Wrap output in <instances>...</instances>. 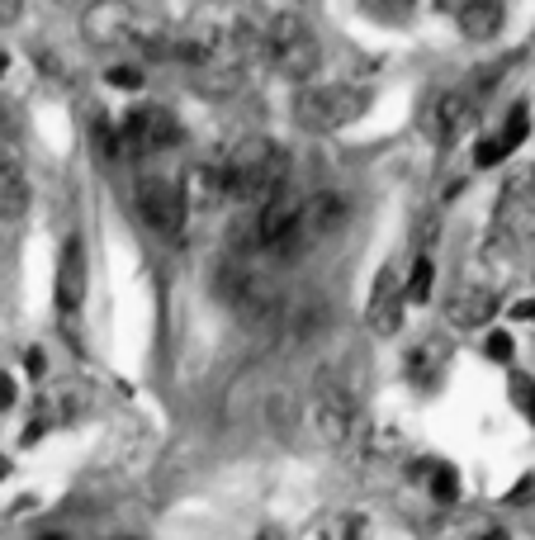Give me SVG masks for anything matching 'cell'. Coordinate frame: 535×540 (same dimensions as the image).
I'll return each instance as SVG.
<instances>
[{"instance_id":"30","label":"cell","mask_w":535,"mask_h":540,"mask_svg":"<svg viewBox=\"0 0 535 540\" xmlns=\"http://www.w3.org/2000/svg\"><path fill=\"white\" fill-rule=\"evenodd\" d=\"M341 540H360V517H346L341 522Z\"/></svg>"},{"instance_id":"36","label":"cell","mask_w":535,"mask_h":540,"mask_svg":"<svg viewBox=\"0 0 535 540\" xmlns=\"http://www.w3.org/2000/svg\"><path fill=\"white\" fill-rule=\"evenodd\" d=\"M43 540H67V536H43Z\"/></svg>"},{"instance_id":"1","label":"cell","mask_w":535,"mask_h":540,"mask_svg":"<svg viewBox=\"0 0 535 540\" xmlns=\"http://www.w3.org/2000/svg\"><path fill=\"white\" fill-rule=\"evenodd\" d=\"M251 48L266 57L270 72L289 76V81H308L322 62V43L299 10H256Z\"/></svg>"},{"instance_id":"35","label":"cell","mask_w":535,"mask_h":540,"mask_svg":"<svg viewBox=\"0 0 535 540\" xmlns=\"http://www.w3.org/2000/svg\"><path fill=\"white\" fill-rule=\"evenodd\" d=\"M483 540H507V536H502V531H493V536H483Z\"/></svg>"},{"instance_id":"33","label":"cell","mask_w":535,"mask_h":540,"mask_svg":"<svg viewBox=\"0 0 535 540\" xmlns=\"http://www.w3.org/2000/svg\"><path fill=\"white\" fill-rule=\"evenodd\" d=\"M5 67H10V57H5V53H0V76H5Z\"/></svg>"},{"instance_id":"34","label":"cell","mask_w":535,"mask_h":540,"mask_svg":"<svg viewBox=\"0 0 535 540\" xmlns=\"http://www.w3.org/2000/svg\"><path fill=\"white\" fill-rule=\"evenodd\" d=\"M0 138H5V105H0Z\"/></svg>"},{"instance_id":"14","label":"cell","mask_w":535,"mask_h":540,"mask_svg":"<svg viewBox=\"0 0 535 540\" xmlns=\"http://www.w3.org/2000/svg\"><path fill=\"white\" fill-rule=\"evenodd\" d=\"M498 318V294H488V289H455L446 304V323L450 327H488Z\"/></svg>"},{"instance_id":"19","label":"cell","mask_w":535,"mask_h":540,"mask_svg":"<svg viewBox=\"0 0 535 540\" xmlns=\"http://www.w3.org/2000/svg\"><path fill=\"white\" fill-rule=\"evenodd\" d=\"M266 417L275 422V432H280V436L294 432V417H299V408H294V394H289V389H275V394L266 398Z\"/></svg>"},{"instance_id":"21","label":"cell","mask_w":535,"mask_h":540,"mask_svg":"<svg viewBox=\"0 0 535 540\" xmlns=\"http://www.w3.org/2000/svg\"><path fill=\"white\" fill-rule=\"evenodd\" d=\"M512 398H517V403H521V413H526V417H531V422H535V384H531V379H526V375H517V379H512Z\"/></svg>"},{"instance_id":"7","label":"cell","mask_w":535,"mask_h":540,"mask_svg":"<svg viewBox=\"0 0 535 540\" xmlns=\"http://www.w3.org/2000/svg\"><path fill=\"white\" fill-rule=\"evenodd\" d=\"M138 214L157 237H180L185 228V195H180V180L171 176H143L138 180Z\"/></svg>"},{"instance_id":"10","label":"cell","mask_w":535,"mask_h":540,"mask_svg":"<svg viewBox=\"0 0 535 540\" xmlns=\"http://www.w3.org/2000/svg\"><path fill=\"white\" fill-rule=\"evenodd\" d=\"M57 313L62 318H72L81 299H86V242L81 237H67L62 242V256H57Z\"/></svg>"},{"instance_id":"15","label":"cell","mask_w":535,"mask_h":540,"mask_svg":"<svg viewBox=\"0 0 535 540\" xmlns=\"http://www.w3.org/2000/svg\"><path fill=\"white\" fill-rule=\"evenodd\" d=\"M455 24H460L464 38L483 43V38H493L507 24V10L498 0H464V5H455Z\"/></svg>"},{"instance_id":"23","label":"cell","mask_w":535,"mask_h":540,"mask_svg":"<svg viewBox=\"0 0 535 540\" xmlns=\"http://www.w3.org/2000/svg\"><path fill=\"white\" fill-rule=\"evenodd\" d=\"M105 81L109 86H119V90H138L143 86V72H138V67H109Z\"/></svg>"},{"instance_id":"8","label":"cell","mask_w":535,"mask_h":540,"mask_svg":"<svg viewBox=\"0 0 535 540\" xmlns=\"http://www.w3.org/2000/svg\"><path fill=\"white\" fill-rule=\"evenodd\" d=\"M299 214H304V195H299L294 185L280 190L275 199H266V204H261V214H256V247H261L266 256H275L289 237H294Z\"/></svg>"},{"instance_id":"32","label":"cell","mask_w":535,"mask_h":540,"mask_svg":"<svg viewBox=\"0 0 535 540\" xmlns=\"http://www.w3.org/2000/svg\"><path fill=\"white\" fill-rule=\"evenodd\" d=\"M10 479V455H0V484Z\"/></svg>"},{"instance_id":"2","label":"cell","mask_w":535,"mask_h":540,"mask_svg":"<svg viewBox=\"0 0 535 540\" xmlns=\"http://www.w3.org/2000/svg\"><path fill=\"white\" fill-rule=\"evenodd\" d=\"M223 176V195L237 204H266L280 190H289V152L275 138H251V143L232 147V157L218 166Z\"/></svg>"},{"instance_id":"11","label":"cell","mask_w":535,"mask_h":540,"mask_svg":"<svg viewBox=\"0 0 535 540\" xmlns=\"http://www.w3.org/2000/svg\"><path fill=\"white\" fill-rule=\"evenodd\" d=\"M403 308H408V299H403L398 275H393V270H379V275H375V294H370V304H365V323H370V332L393 337V332L403 327Z\"/></svg>"},{"instance_id":"25","label":"cell","mask_w":535,"mask_h":540,"mask_svg":"<svg viewBox=\"0 0 535 540\" xmlns=\"http://www.w3.org/2000/svg\"><path fill=\"white\" fill-rule=\"evenodd\" d=\"M24 370H29V379L48 375V356H43V346H29V351H24Z\"/></svg>"},{"instance_id":"29","label":"cell","mask_w":535,"mask_h":540,"mask_svg":"<svg viewBox=\"0 0 535 540\" xmlns=\"http://www.w3.org/2000/svg\"><path fill=\"white\" fill-rule=\"evenodd\" d=\"M19 19V0H0V24H15Z\"/></svg>"},{"instance_id":"16","label":"cell","mask_w":535,"mask_h":540,"mask_svg":"<svg viewBox=\"0 0 535 540\" xmlns=\"http://www.w3.org/2000/svg\"><path fill=\"white\" fill-rule=\"evenodd\" d=\"M180 195H185V214H190V209L204 214V209H214L218 199H228V195H223V176H218V166H209V162H199V166L185 171Z\"/></svg>"},{"instance_id":"4","label":"cell","mask_w":535,"mask_h":540,"mask_svg":"<svg viewBox=\"0 0 535 540\" xmlns=\"http://www.w3.org/2000/svg\"><path fill=\"white\" fill-rule=\"evenodd\" d=\"M365 114V90L356 86H304L294 100V119L313 133H337Z\"/></svg>"},{"instance_id":"28","label":"cell","mask_w":535,"mask_h":540,"mask_svg":"<svg viewBox=\"0 0 535 540\" xmlns=\"http://www.w3.org/2000/svg\"><path fill=\"white\" fill-rule=\"evenodd\" d=\"M531 493H535V474H526V479H521V488H512L507 498H512V503H521V498H531Z\"/></svg>"},{"instance_id":"22","label":"cell","mask_w":535,"mask_h":540,"mask_svg":"<svg viewBox=\"0 0 535 540\" xmlns=\"http://www.w3.org/2000/svg\"><path fill=\"white\" fill-rule=\"evenodd\" d=\"M498 162H507V157H502V147H498V138H483V143L474 147V166L488 171V166H498Z\"/></svg>"},{"instance_id":"27","label":"cell","mask_w":535,"mask_h":540,"mask_svg":"<svg viewBox=\"0 0 535 540\" xmlns=\"http://www.w3.org/2000/svg\"><path fill=\"white\" fill-rule=\"evenodd\" d=\"M512 318H521V323H535V299H521V304H512Z\"/></svg>"},{"instance_id":"24","label":"cell","mask_w":535,"mask_h":540,"mask_svg":"<svg viewBox=\"0 0 535 540\" xmlns=\"http://www.w3.org/2000/svg\"><path fill=\"white\" fill-rule=\"evenodd\" d=\"M512 351H517V346H512L507 332H488V356L493 360H512Z\"/></svg>"},{"instance_id":"18","label":"cell","mask_w":535,"mask_h":540,"mask_svg":"<svg viewBox=\"0 0 535 540\" xmlns=\"http://www.w3.org/2000/svg\"><path fill=\"white\" fill-rule=\"evenodd\" d=\"M526 133H531V114H526V105H517L512 114H507V124L493 133V138H498V147H502V157H512V152L526 143Z\"/></svg>"},{"instance_id":"5","label":"cell","mask_w":535,"mask_h":540,"mask_svg":"<svg viewBox=\"0 0 535 540\" xmlns=\"http://www.w3.org/2000/svg\"><path fill=\"white\" fill-rule=\"evenodd\" d=\"M356 394L346 389V384H337V379H318V389H313V427H318V436L327 441L332 450H346L351 441H356Z\"/></svg>"},{"instance_id":"9","label":"cell","mask_w":535,"mask_h":540,"mask_svg":"<svg viewBox=\"0 0 535 540\" xmlns=\"http://www.w3.org/2000/svg\"><path fill=\"white\" fill-rule=\"evenodd\" d=\"M474 109H479V100H474L464 86L436 90V95H431V105L422 109V128H427L431 143H450V138H455L469 119H474Z\"/></svg>"},{"instance_id":"17","label":"cell","mask_w":535,"mask_h":540,"mask_svg":"<svg viewBox=\"0 0 535 540\" xmlns=\"http://www.w3.org/2000/svg\"><path fill=\"white\" fill-rule=\"evenodd\" d=\"M431 285H436V261H431L427 252H417V261H412V270H408V280H403V299H408V304H427Z\"/></svg>"},{"instance_id":"3","label":"cell","mask_w":535,"mask_h":540,"mask_svg":"<svg viewBox=\"0 0 535 540\" xmlns=\"http://www.w3.org/2000/svg\"><path fill=\"white\" fill-rule=\"evenodd\" d=\"M346 223H351V199L337 195V190H318V195H304V214H299V228L289 237L285 247H280V261H294V256L313 252L322 242H332L337 233H346Z\"/></svg>"},{"instance_id":"6","label":"cell","mask_w":535,"mask_h":540,"mask_svg":"<svg viewBox=\"0 0 535 540\" xmlns=\"http://www.w3.org/2000/svg\"><path fill=\"white\" fill-rule=\"evenodd\" d=\"M114 138H119V162H124V157H147V152H166V147H176L180 143V124L171 119V109L143 105L114 128Z\"/></svg>"},{"instance_id":"31","label":"cell","mask_w":535,"mask_h":540,"mask_svg":"<svg viewBox=\"0 0 535 540\" xmlns=\"http://www.w3.org/2000/svg\"><path fill=\"white\" fill-rule=\"evenodd\" d=\"M256 540H285V531H275V526H266V531H261Z\"/></svg>"},{"instance_id":"26","label":"cell","mask_w":535,"mask_h":540,"mask_svg":"<svg viewBox=\"0 0 535 540\" xmlns=\"http://www.w3.org/2000/svg\"><path fill=\"white\" fill-rule=\"evenodd\" d=\"M5 408H15V379L10 375H0V413Z\"/></svg>"},{"instance_id":"20","label":"cell","mask_w":535,"mask_h":540,"mask_svg":"<svg viewBox=\"0 0 535 540\" xmlns=\"http://www.w3.org/2000/svg\"><path fill=\"white\" fill-rule=\"evenodd\" d=\"M431 498L436 503H460V474L450 465H431Z\"/></svg>"},{"instance_id":"12","label":"cell","mask_w":535,"mask_h":540,"mask_svg":"<svg viewBox=\"0 0 535 540\" xmlns=\"http://www.w3.org/2000/svg\"><path fill=\"white\" fill-rule=\"evenodd\" d=\"M29 199H34V185H29V171L19 162L10 147H0V218L5 223H19L29 214Z\"/></svg>"},{"instance_id":"13","label":"cell","mask_w":535,"mask_h":540,"mask_svg":"<svg viewBox=\"0 0 535 540\" xmlns=\"http://www.w3.org/2000/svg\"><path fill=\"white\" fill-rule=\"evenodd\" d=\"M327 323H332L327 299H322L318 289H308L304 299H289L285 304V327L280 332H289V342H313V337L327 332Z\"/></svg>"}]
</instances>
